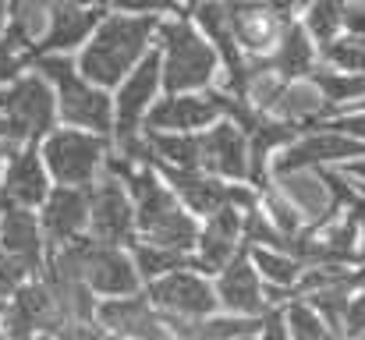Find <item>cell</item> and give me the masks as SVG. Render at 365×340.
<instances>
[{
    "instance_id": "obj_26",
    "label": "cell",
    "mask_w": 365,
    "mask_h": 340,
    "mask_svg": "<svg viewBox=\"0 0 365 340\" xmlns=\"http://www.w3.org/2000/svg\"><path fill=\"white\" fill-rule=\"evenodd\" d=\"M131 259L138 266V277L142 284H153L174 269H185V266H195V255L192 252H174V248H160V244H145V241H135L131 244Z\"/></svg>"
},
{
    "instance_id": "obj_41",
    "label": "cell",
    "mask_w": 365,
    "mask_h": 340,
    "mask_svg": "<svg viewBox=\"0 0 365 340\" xmlns=\"http://www.w3.org/2000/svg\"><path fill=\"white\" fill-rule=\"evenodd\" d=\"M351 340H365V334H362V337H351Z\"/></svg>"
},
{
    "instance_id": "obj_7",
    "label": "cell",
    "mask_w": 365,
    "mask_h": 340,
    "mask_svg": "<svg viewBox=\"0 0 365 340\" xmlns=\"http://www.w3.org/2000/svg\"><path fill=\"white\" fill-rule=\"evenodd\" d=\"M142 291L153 302V309L160 316H167V319H206L213 312H224L213 277L195 269V266L174 269V273L145 284Z\"/></svg>"
},
{
    "instance_id": "obj_21",
    "label": "cell",
    "mask_w": 365,
    "mask_h": 340,
    "mask_svg": "<svg viewBox=\"0 0 365 340\" xmlns=\"http://www.w3.org/2000/svg\"><path fill=\"white\" fill-rule=\"evenodd\" d=\"M103 7H82V4H61V7H53V14H50V25H46V36H43V43H39V50H36V57L39 53H78L86 43H89V36L96 32V25L103 21Z\"/></svg>"
},
{
    "instance_id": "obj_16",
    "label": "cell",
    "mask_w": 365,
    "mask_h": 340,
    "mask_svg": "<svg viewBox=\"0 0 365 340\" xmlns=\"http://www.w3.org/2000/svg\"><path fill=\"white\" fill-rule=\"evenodd\" d=\"M199 170L224 181H248V135L242 124L220 117L199 131Z\"/></svg>"
},
{
    "instance_id": "obj_30",
    "label": "cell",
    "mask_w": 365,
    "mask_h": 340,
    "mask_svg": "<svg viewBox=\"0 0 365 340\" xmlns=\"http://www.w3.org/2000/svg\"><path fill=\"white\" fill-rule=\"evenodd\" d=\"M107 7L118 11V14H156V18L178 14L174 0H107Z\"/></svg>"
},
{
    "instance_id": "obj_13",
    "label": "cell",
    "mask_w": 365,
    "mask_h": 340,
    "mask_svg": "<svg viewBox=\"0 0 365 340\" xmlns=\"http://www.w3.org/2000/svg\"><path fill=\"white\" fill-rule=\"evenodd\" d=\"M217 298H220V309L231 312V316H248V319H262L269 309H277V298L269 291V284L262 280V273L255 269L248 248H242L217 277Z\"/></svg>"
},
{
    "instance_id": "obj_45",
    "label": "cell",
    "mask_w": 365,
    "mask_h": 340,
    "mask_svg": "<svg viewBox=\"0 0 365 340\" xmlns=\"http://www.w3.org/2000/svg\"><path fill=\"white\" fill-rule=\"evenodd\" d=\"M4 340H7V337H4Z\"/></svg>"
},
{
    "instance_id": "obj_28",
    "label": "cell",
    "mask_w": 365,
    "mask_h": 340,
    "mask_svg": "<svg viewBox=\"0 0 365 340\" xmlns=\"http://www.w3.org/2000/svg\"><path fill=\"white\" fill-rule=\"evenodd\" d=\"M302 25L316 39V46L334 43L344 32V0H312V7L302 14Z\"/></svg>"
},
{
    "instance_id": "obj_2",
    "label": "cell",
    "mask_w": 365,
    "mask_h": 340,
    "mask_svg": "<svg viewBox=\"0 0 365 340\" xmlns=\"http://www.w3.org/2000/svg\"><path fill=\"white\" fill-rule=\"evenodd\" d=\"M156 29L160 18L156 14H118L107 11L103 21L96 25V32L89 36V43L78 50V71L103 86V89H118L124 78L142 64V57L149 50H156Z\"/></svg>"
},
{
    "instance_id": "obj_24",
    "label": "cell",
    "mask_w": 365,
    "mask_h": 340,
    "mask_svg": "<svg viewBox=\"0 0 365 340\" xmlns=\"http://www.w3.org/2000/svg\"><path fill=\"white\" fill-rule=\"evenodd\" d=\"M167 326H170L174 340H238L245 334H255L259 319L231 316V312H213L206 319H167Z\"/></svg>"
},
{
    "instance_id": "obj_32",
    "label": "cell",
    "mask_w": 365,
    "mask_h": 340,
    "mask_svg": "<svg viewBox=\"0 0 365 340\" xmlns=\"http://www.w3.org/2000/svg\"><path fill=\"white\" fill-rule=\"evenodd\" d=\"M25 280H29V273H25V269H21V266H18L4 248H0V302L7 305V302H11V294H14Z\"/></svg>"
},
{
    "instance_id": "obj_20",
    "label": "cell",
    "mask_w": 365,
    "mask_h": 340,
    "mask_svg": "<svg viewBox=\"0 0 365 340\" xmlns=\"http://www.w3.org/2000/svg\"><path fill=\"white\" fill-rule=\"evenodd\" d=\"M284 18L269 0H231V32L248 57H266L284 32Z\"/></svg>"
},
{
    "instance_id": "obj_33",
    "label": "cell",
    "mask_w": 365,
    "mask_h": 340,
    "mask_svg": "<svg viewBox=\"0 0 365 340\" xmlns=\"http://www.w3.org/2000/svg\"><path fill=\"white\" fill-rule=\"evenodd\" d=\"M344 32L365 36V0H344Z\"/></svg>"
},
{
    "instance_id": "obj_5",
    "label": "cell",
    "mask_w": 365,
    "mask_h": 340,
    "mask_svg": "<svg viewBox=\"0 0 365 340\" xmlns=\"http://www.w3.org/2000/svg\"><path fill=\"white\" fill-rule=\"evenodd\" d=\"M0 113L7 124L4 145H36L61 120L57 93L46 82V75H39L36 68H29L21 78H14L11 86L0 89Z\"/></svg>"
},
{
    "instance_id": "obj_44",
    "label": "cell",
    "mask_w": 365,
    "mask_h": 340,
    "mask_svg": "<svg viewBox=\"0 0 365 340\" xmlns=\"http://www.w3.org/2000/svg\"><path fill=\"white\" fill-rule=\"evenodd\" d=\"M0 330H4V326H0Z\"/></svg>"
},
{
    "instance_id": "obj_23",
    "label": "cell",
    "mask_w": 365,
    "mask_h": 340,
    "mask_svg": "<svg viewBox=\"0 0 365 340\" xmlns=\"http://www.w3.org/2000/svg\"><path fill=\"white\" fill-rule=\"evenodd\" d=\"M248 255H252L255 269L262 273V280L269 284L277 305L291 302L294 298V287H298V280H302V273L309 266L294 252H287V248H248Z\"/></svg>"
},
{
    "instance_id": "obj_34",
    "label": "cell",
    "mask_w": 365,
    "mask_h": 340,
    "mask_svg": "<svg viewBox=\"0 0 365 340\" xmlns=\"http://www.w3.org/2000/svg\"><path fill=\"white\" fill-rule=\"evenodd\" d=\"M269 7H273L284 21H298V18L312 7V0H269Z\"/></svg>"
},
{
    "instance_id": "obj_40",
    "label": "cell",
    "mask_w": 365,
    "mask_h": 340,
    "mask_svg": "<svg viewBox=\"0 0 365 340\" xmlns=\"http://www.w3.org/2000/svg\"><path fill=\"white\" fill-rule=\"evenodd\" d=\"M238 340H259V330H255V334H245V337H238Z\"/></svg>"
},
{
    "instance_id": "obj_29",
    "label": "cell",
    "mask_w": 365,
    "mask_h": 340,
    "mask_svg": "<svg viewBox=\"0 0 365 340\" xmlns=\"http://www.w3.org/2000/svg\"><path fill=\"white\" fill-rule=\"evenodd\" d=\"M32 61H36V53L29 50V46H21L14 36H0V89L4 86H11L14 78H21L29 68H32Z\"/></svg>"
},
{
    "instance_id": "obj_46",
    "label": "cell",
    "mask_w": 365,
    "mask_h": 340,
    "mask_svg": "<svg viewBox=\"0 0 365 340\" xmlns=\"http://www.w3.org/2000/svg\"><path fill=\"white\" fill-rule=\"evenodd\" d=\"M291 340H294V337H291Z\"/></svg>"
},
{
    "instance_id": "obj_17",
    "label": "cell",
    "mask_w": 365,
    "mask_h": 340,
    "mask_svg": "<svg viewBox=\"0 0 365 340\" xmlns=\"http://www.w3.org/2000/svg\"><path fill=\"white\" fill-rule=\"evenodd\" d=\"M0 248L32 277L43 273L46 266V234L36 217V210H21V206H4L0 202Z\"/></svg>"
},
{
    "instance_id": "obj_25",
    "label": "cell",
    "mask_w": 365,
    "mask_h": 340,
    "mask_svg": "<svg viewBox=\"0 0 365 340\" xmlns=\"http://www.w3.org/2000/svg\"><path fill=\"white\" fill-rule=\"evenodd\" d=\"M50 14H53V7L43 0H11L7 4V36H14L21 46H29L36 53L46 36Z\"/></svg>"
},
{
    "instance_id": "obj_1",
    "label": "cell",
    "mask_w": 365,
    "mask_h": 340,
    "mask_svg": "<svg viewBox=\"0 0 365 340\" xmlns=\"http://www.w3.org/2000/svg\"><path fill=\"white\" fill-rule=\"evenodd\" d=\"M107 170L121 174L128 181L131 202H135V227L138 241L174 248V252H195L199 241V217L178 199V192L167 185V177L153 163H128L124 156L110 153Z\"/></svg>"
},
{
    "instance_id": "obj_18",
    "label": "cell",
    "mask_w": 365,
    "mask_h": 340,
    "mask_svg": "<svg viewBox=\"0 0 365 340\" xmlns=\"http://www.w3.org/2000/svg\"><path fill=\"white\" fill-rule=\"evenodd\" d=\"M39 224L46 234V248H64L89 234V188L57 185L39 206Z\"/></svg>"
},
{
    "instance_id": "obj_38",
    "label": "cell",
    "mask_w": 365,
    "mask_h": 340,
    "mask_svg": "<svg viewBox=\"0 0 365 340\" xmlns=\"http://www.w3.org/2000/svg\"><path fill=\"white\" fill-rule=\"evenodd\" d=\"M4 138H7V124H4V113H0V145H4Z\"/></svg>"
},
{
    "instance_id": "obj_19",
    "label": "cell",
    "mask_w": 365,
    "mask_h": 340,
    "mask_svg": "<svg viewBox=\"0 0 365 340\" xmlns=\"http://www.w3.org/2000/svg\"><path fill=\"white\" fill-rule=\"evenodd\" d=\"M242 248H248L245 244V213L227 206V210L206 217V224L199 227V241H195V252H192L195 269L217 277Z\"/></svg>"
},
{
    "instance_id": "obj_9",
    "label": "cell",
    "mask_w": 365,
    "mask_h": 340,
    "mask_svg": "<svg viewBox=\"0 0 365 340\" xmlns=\"http://www.w3.org/2000/svg\"><path fill=\"white\" fill-rule=\"evenodd\" d=\"M89 237L118 248H131L138 241L128 181L114 170H103L96 185H89Z\"/></svg>"
},
{
    "instance_id": "obj_39",
    "label": "cell",
    "mask_w": 365,
    "mask_h": 340,
    "mask_svg": "<svg viewBox=\"0 0 365 340\" xmlns=\"http://www.w3.org/2000/svg\"><path fill=\"white\" fill-rule=\"evenodd\" d=\"M4 153H7V149L0 145V177H4Z\"/></svg>"
},
{
    "instance_id": "obj_11",
    "label": "cell",
    "mask_w": 365,
    "mask_h": 340,
    "mask_svg": "<svg viewBox=\"0 0 365 340\" xmlns=\"http://www.w3.org/2000/svg\"><path fill=\"white\" fill-rule=\"evenodd\" d=\"M365 145L327 128V124H316L309 131H298L294 142H287L273 163H269V177H280V174H294V170H319V167H344L348 160L362 156Z\"/></svg>"
},
{
    "instance_id": "obj_35",
    "label": "cell",
    "mask_w": 365,
    "mask_h": 340,
    "mask_svg": "<svg viewBox=\"0 0 365 340\" xmlns=\"http://www.w3.org/2000/svg\"><path fill=\"white\" fill-rule=\"evenodd\" d=\"M341 170H344V174H348L351 181L365 185V153H362V156H355V160H348V163H344Z\"/></svg>"
},
{
    "instance_id": "obj_3",
    "label": "cell",
    "mask_w": 365,
    "mask_h": 340,
    "mask_svg": "<svg viewBox=\"0 0 365 340\" xmlns=\"http://www.w3.org/2000/svg\"><path fill=\"white\" fill-rule=\"evenodd\" d=\"M156 53L163 68V93H199L224 78V61L217 46L188 14H163L156 29Z\"/></svg>"
},
{
    "instance_id": "obj_12",
    "label": "cell",
    "mask_w": 365,
    "mask_h": 340,
    "mask_svg": "<svg viewBox=\"0 0 365 340\" xmlns=\"http://www.w3.org/2000/svg\"><path fill=\"white\" fill-rule=\"evenodd\" d=\"M224 117V93L220 86L199 89V93H163L153 110L145 113V131H174V135H195L206 131Z\"/></svg>"
},
{
    "instance_id": "obj_10",
    "label": "cell",
    "mask_w": 365,
    "mask_h": 340,
    "mask_svg": "<svg viewBox=\"0 0 365 340\" xmlns=\"http://www.w3.org/2000/svg\"><path fill=\"white\" fill-rule=\"evenodd\" d=\"M160 96H163V68H160V53L149 50L142 64L114 89V135H110L114 145L145 135V113L153 110Z\"/></svg>"
},
{
    "instance_id": "obj_8",
    "label": "cell",
    "mask_w": 365,
    "mask_h": 340,
    "mask_svg": "<svg viewBox=\"0 0 365 340\" xmlns=\"http://www.w3.org/2000/svg\"><path fill=\"white\" fill-rule=\"evenodd\" d=\"M78 259V269L89 284L93 294L100 298H124V294H138L145 284L138 277V266L131 259V248H118V244H103L93 241L89 234L68 244Z\"/></svg>"
},
{
    "instance_id": "obj_43",
    "label": "cell",
    "mask_w": 365,
    "mask_h": 340,
    "mask_svg": "<svg viewBox=\"0 0 365 340\" xmlns=\"http://www.w3.org/2000/svg\"><path fill=\"white\" fill-rule=\"evenodd\" d=\"M0 309H4V302H0Z\"/></svg>"
},
{
    "instance_id": "obj_22",
    "label": "cell",
    "mask_w": 365,
    "mask_h": 340,
    "mask_svg": "<svg viewBox=\"0 0 365 340\" xmlns=\"http://www.w3.org/2000/svg\"><path fill=\"white\" fill-rule=\"evenodd\" d=\"M277 75H284L287 82H298V78H312L316 68H319V46L316 39L309 36V29L302 21H287L280 39L273 43V50L262 57Z\"/></svg>"
},
{
    "instance_id": "obj_14",
    "label": "cell",
    "mask_w": 365,
    "mask_h": 340,
    "mask_svg": "<svg viewBox=\"0 0 365 340\" xmlns=\"http://www.w3.org/2000/svg\"><path fill=\"white\" fill-rule=\"evenodd\" d=\"M4 177H0V202L4 206H21V210H39L46 202L50 188V170L43 163V153L36 145H4Z\"/></svg>"
},
{
    "instance_id": "obj_4",
    "label": "cell",
    "mask_w": 365,
    "mask_h": 340,
    "mask_svg": "<svg viewBox=\"0 0 365 340\" xmlns=\"http://www.w3.org/2000/svg\"><path fill=\"white\" fill-rule=\"evenodd\" d=\"M32 68L39 75H46V82L57 93V113L68 128H82V131H96V135H114V96L110 89L89 82L78 71V61L68 53H39L32 61Z\"/></svg>"
},
{
    "instance_id": "obj_36",
    "label": "cell",
    "mask_w": 365,
    "mask_h": 340,
    "mask_svg": "<svg viewBox=\"0 0 365 340\" xmlns=\"http://www.w3.org/2000/svg\"><path fill=\"white\" fill-rule=\"evenodd\" d=\"M50 7H61V4H82V7H107V0H43Z\"/></svg>"
},
{
    "instance_id": "obj_27",
    "label": "cell",
    "mask_w": 365,
    "mask_h": 340,
    "mask_svg": "<svg viewBox=\"0 0 365 340\" xmlns=\"http://www.w3.org/2000/svg\"><path fill=\"white\" fill-rule=\"evenodd\" d=\"M319 68L341 71V75L365 71V36H348V32H341L334 43L319 46Z\"/></svg>"
},
{
    "instance_id": "obj_6",
    "label": "cell",
    "mask_w": 365,
    "mask_h": 340,
    "mask_svg": "<svg viewBox=\"0 0 365 340\" xmlns=\"http://www.w3.org/2000/svg\"><path fill=\"white\" fill-rule=\"evenodd\" d=\"M39 153H43V163H46L53 185L89 188L107 170V160L114 153V138L64 124V128H53L43 138V149Z\"/></svg>"
},
{
    "instance_id": "obj_42",
    "label": "cell",
    "mask_w": 365,
    "mask_h": 340,
    "mask_svg": "<svg viewBox=\"0 0 365 340\" xmlns=\"http://www.w3.org/2000/svg\"><path fill=\"white\" fill-rule=\"evenodd\" d=\"M359 107H365V100H362V103H359Z\"/></svg>"
},
{
    "instance_id": "obj_31",
    "label": "cell",
    "mask_w": 365,
    "mask_h": 340,
    "mask_svg": "<svg viewBox=\"0 0 365 340\" xmlns=\"http://www.w3.org/2000/svg\"><path fill=\"white\" fill-rule=\"evenodd\" d=\"M362 334H365V287H359V291L348 298L344 323H341V340L362 337Z\"/></svg>"
},
{
    "instance_id": "obj_37",
    "label": "cell",
    "mask_w": 365,
    "mask_h": 340,
    "mask_svg": "<svg viewBox=\"0 0 365 340\" xmlns=\"http://www.w3.org/2000/svg\"><path fill=\"white\" fill-rule=\"evenodd\" d=\"M7 4H11V0H0V36L7 32Z\"/></svg>"
},
{
    "instance_id": "obj_15",
    "label": "cell",
    "mask_w": 365,
    "mask_h": 340,
    "mask_svg": "<svg viewBox=\"0 0 365 340\" xmlns=\"http://www.w3.org/2000/svg\"><path fill=\"white\" fill-rule=\"evenodd\" d=\"M96 323L114 340H174L167 319L153 309L145 291L124 298H103L96 305Z\"/></svg>"
}]
</instances>
